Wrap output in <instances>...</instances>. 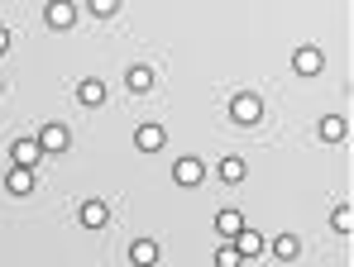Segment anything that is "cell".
I'll list each match as a JSON object with an SVG mask.
<instances>
[{"mask_svg": "<svg viewBox=\"0 0 354 267\" xmlns=\"http://www.w3.org/2000/svg\"><path fill=\"white\" fill-rule=\"evenodd\" d=\"M5 186H10V191H15V196H24V191H34V177H29V167H15V172H10V181H5Z\"/></svg>", "mask_w": 354, "mask_h": 267, "instance_id": "1", "label": "cell"}, {"mask_svg": "<svg viewBox=\"0 0 354 267\" xmlns=\"http://www.w3.org/2000/svg\"><path fill=\"white\" fill-rule=\"evenodd\" d=\"M82 219H86V224H106V206H96V201H91V206L82 210Z\"/></svg>", "mask_w": 354, "mask_h": 267, "instance_id": "8", "label": "cell"}, {"mask_svg": "<svg viewBox=\"0 0 354 267\" xmlns=\"http://www.w3.org/2000/svg\"><path fill=\"white\" fill-rule=\"evenodd\" d=\"M196 177H201V167H196L192 158H187V162H177V181H187V186H192Z\"/></svg>", "mask_w": 354, "mask_h": 267, "instance_id": "5", "label": "cell"}, {"mask_svg": "<svg viewBox=\"0 0 354 267\" xmlns=\"http://www.w3.org/2000/svg\"><path fill=\"white\" fill-rule=\"evenodd\" d=\"M101 81H82V106H101Z\"/></svg>", "mask_w": 354, "mask_h": 267, "instance_id": "4", "label": "cell"}, {"mask_svg": "<svg viewBox=\"0 0 354 267\" xmlns=\"http://www.w3.org/2000/svg\"><path fill=\"white\" fill-rule=\"evenodd\" d=\"M134 258L139 263H153V244H134Z\"/></svg>", "mask_w": 354, "mask_h": 267, "instance_id": "10", "label": "cell"}, {"mask_svg": "<svg viewBox=\"0 0 354 267\" xmlns=\"http://www.w3.org/2000/svg\"><path fill=\"white\" fill-rule=\"evenodd\" d=\"M96 10H101V14H111V10H115V0H96Z\"/></svg>", "mask_w": 354, "mask_h": 267, "instance_id": "11", "label": "cell"}, {"mask_svg": "<svg viewBox=\"0 0 354 267\" xmlns=\"http://www.w3.org/2000/svg\"><path fill=\"white\" fill-rule=\"evenodd\" d=\"M0 48H5V29H0Z\"/></svg>", "mask_w": 354, "mask_h": 267, "instance_id": "12", "label": "cell"}, {"mask_svg": "<svg viewBox=\"0 0 354 267\" xmlns=\"http://www.w3.org/2000/svg\"><path fill=\"white\" fill-rule=\"evenodd\" d=\"M15 158H19V167H29V162L39 158V144H19V148H15Z\"/></svg>", "mask_w": 354, "mask_h": 267, "instance_id": "7", "label": "cell"}, {"mask_svg": "<svg viewBox=\"0 0 354 267\" xmlns=\"http://www.w3.org/2000/svg\"><path fill=\"white\" fill-rule=\"evenodd\" d=\"M139 148H158V129H153V124L139 129Z\"/></svg>", "mask_w": 354, "mask_h": 267, "instance_id": "9", "label": "cell"}, {"mask_svg": "<svg viewBox=\"0 0 354 267\" xmlns=\"http://www.w3.org/2000/svg\"><path fill=\"white\" fill-rule=\"evenodd\" d=\"M48 24H58V29H67V24H72V5H48Z\"/></svg>", "mask_w": 354, "mask_h": 267, "instance_id": "3", "label": "cell"}, {"mask_svg": "<svg viewBox=\"0 0 354 267\" xmlns=\"http://www.w3.org/2000/svg\"><path fill=\"white\" fill-rule=\"evenodd\" d=\"M254 115H259V101L239 96V101H235V119H254Z\"/></svg>", "mask_w": 354, "mask_h": 267, "instance_id": "6", "label": "cell"}, {"mask_svg": "<svg viewBox=\"0 0 354 267\" xmlns=\"http://www.w3.org/2000/svg\"><path fill=\"white\" fill-rule=\"evenodd\" d=\"M39 148H53V153L67 148V129H58V124H53V129H44V144H39Z\"/></svg>", "mask_w": 354, "mask_h": 267, "instance_id": "2", "label": "cell"}]
</instances>
